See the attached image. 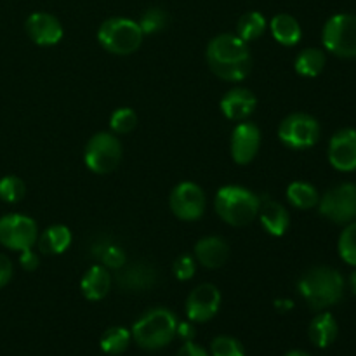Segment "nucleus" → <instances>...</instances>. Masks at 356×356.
Returning <instances> with one entry per match:
<instances>
[{"label": "nucleus", "mask_w": 356, "mask_h": 356, "mask_svg": "<svg viewBox=\"0 0 356 356\" xmlns=\"http://www.w3.org/2000/svg\"><path fill=\"white\" fill-rule=\"evenodd\" d=\"M205 56L212 73L228 82L247 79L252 70V58L247 42H243L238 35L222 33L214 37L209 42Z\"/></svg>", "instance_id": "f257e3e1"}, {"label": "nucleus", "mask_w": 356, "mask_h": 356, "mask_svg": "<svg viewBox=\"0 0 356 356\" xmlns=\"http://www.w3.org/2000/svg\"><path fill=\"white\" fill-rule=\"evenodd\" d=\"M298 289L309 308L318 312V309L330 308L341 301L344 294V278L334 268L316 266L302 275Z\"/></svg>", "instance_id": "f03ea898"}, {"label": "nucleus", "mask_w": 356, "mask_h": 356, "mask_svg": "<svg viewBox=\"0 0 356 356\" xmlns=\"http://www.w3.org/2000/svg\"><path fill=\"white\" fill-rule=\"evenodd\" d=\"M177 318L170 309L153 308L132 325V339L145 350H160L176 337Z\"/></svg>", "instance_id": "7ed1b4c3"}, {"label": "nucleus", "mask_w": 356, "mask_h": 356, "mask_svg": "<svg viewBox=\"0 0 356 356\" xmlns=\"http://www.w3.org/2000/svg\"><path fill=\"white\" fill-rule=\"evenodd\" d=\"M216 212L232 226H245L259 214L261 198L242 186H222L216 193Z\"/></svg>", "instance_id": "20e7f679"}, {"label": "nucleus", "mask_w": 356, "mask_h": 356, "mask_svg": "<svg viewBox=\"0 0 356 356\" xmlns=\"http://www.w3.org/2000/svg\"><path fill=\"white\" fill-rule=\"evenodd\" d=\"M141 26L129 17H110L97 30V40L104 51L117 56H129L143 44Z\"/></svg>", "instance_id": "39448f33"}, {"label": "nucleus", "mask_w": 356, "mask_h": 356, "mask_svg": "<svg viewBox=\"0 0 356 356\" xmlns=\"http://www.w3.org/2000/svg\"><path fill=\"white\" fill-rule=\"evenodd\" d=\"M83 160L90 172L108 174L118 167L122 160V143L117 136L97 132L89 139L83 152Z\"/></svg>", "instance_id": "423d86ee"}, {"label": "nucleus", "mask_w": 356, "mask_h": 356, "mask_svg": "<svg viewBox=\"0 0 356 356\" xmlns=\"http://www.w3.org/2000/svg\"><path fill=\"white\" fill-rule=\"evenodd\" d=\"M323 45L339 58H356V16L336 14L323 26Z\"/></svg>", "instance_id": "0eeeda50"}, {"label": "nucleus", "mask_w": 356, "mask_h": 356, "mask_svg": "<svg viewBox=\"0 0 356 356\" xmlns=\"http://www.w3.org/2000/svg\"><path fill=\"white\" fill-rule=\"evenodd\" d=\"M278 138L287 148L305 149L316 145L320 138V125L308 113H292L282 120Z\"/></svg>", "instance_id": "6e6552de"}, {"label": "nucleus", "mask_w": 356, "mask_h": 356, "mask_svg": "<svg viewBox=\"0 0 356 356\" xmlns=\"http://www.w3.org/2000/svg\"><path fill=\"white\" fill-rule=\"evenodd\" d=\"M320 214L337 225H350L356 219V184L343 183L327 191L318 202Z\"/></svg>", "instance_id": "1a4fd4ad"}, {"label": "nucleus", "mask_w": 356, "mask_h": 356, "mask_svg": "<svg viewBox=\"0 0 356 356\" xmlns=\"http://www.w3.org/2000/svg\"><path fill=\"white\" fill-rule=\"evenodd\" d=\"M37 222L23 214H7L0 218V243L10 250L31 249L37 243Z\"/></svg>", "instance_id": "9d476101"}, {"label": "nucleus", "mask_w": 356, "mask_h": 356, "mask_svg": "<svg viewBox=\"0 0 356 356\" xmlns=\"http://www.w3.org/2000/svg\"><path fill=\"white\" fill-rule=\"evenodd\" d=\"M170 209L183 221H197L205 212V193L198 184L184 181L170 193Z\"/></svg>", "instance_id": "9b49d317"}, {"label": "nucleus", "mask_w": 356, "mask_h": 356, "mask_svg": "<svg viewBox=\"0 0 356 356\" xmlns=\"http://www.w3.org/2000/svg\"><path fill=\"white\" fill-rule=\"evenodd\" d=\"M221 308V292L216 285L202 284L186 299V316L190 322L204 323L214 318Z\"/></svg>", "instance_id": "f8f14e48"}, {"label": "nucleus", "mask_w": 356, "mask_h": 356, "mask_svg": "<svg viewBox=\"0 0 356 356\" xmlns=\"http://www.w3.org/2000/svg\"><path fill=\"white\" fill-rule=\"evenodd\" d=\"M24 30H26L30 40L33 44L42 45V47L56 45L58 42H61L63 33H65L58 17L49 13L30 14L26 23H24Z\"/></svg>", "instance_id": "ddd939ff"}, {"label": "nucleus", "mask_w": 356, "mask_h": 356, "mask_svg": "<svg viewBox=\"0 0 356 356\" xmlns=\"http://www.w3.org/2000/svg\"><path fill=\"white\" fill-rule=\"evenodd\" d=\"M329 162L341 172L356 170V129L336 132L329 143Z\"/></svg>", "instance_id": "4468645a"}, {"label": "nucleus", "mask_w": 356, "mask_h": 356, "mask_svg": "<svg viewBox=\"0 0 356 356\" xmlns=\"http://www.w3.org/2000/svg\"><path fill=\"white\" fill-rule=\"evenodd\" d=\"M261 145V131L252 122H240L232 134V156L236 163L245 165L257 155Z\"/></svg>", "instance_id": "2eb2a0df"}, {"label": "nucleus", "mask_w": 356, "mask_h": 356, "mask_svg": "<svg viewBox=\"0 0 356 356\" xmlns=\"http://www.w3.org/2000/svg\"><path fill=\"white\" fill-rule=\"evenodd\" d=\"M159 273L155 266L148 263H134L129 266H122L115 273V282L125 292H143L149 291L156 285Z\"/></svg>", "instance_id": "dca6fc26"}, {"label": "nucleus", "mask_w": 356, "mask_h": 356, "mask_svg": "<svg viewBox=\"0 0 356 356\" xmlns=\"http://www.w3.org/2000/svg\"><path fill=\"white\" fill-rule=\"evenodd\" d=\"M221 111L226 118L233 122H243L254 113L257 106V99L252 90L236 87V89L228 90L221 99Z\"/></svg>", "instance_id": "f3484780"}, {"label": "nucleus", "mask_w": 356, "mask_h": 356, "mask_svg": "<svg viewBox=\"0 0 356 356\" xmlns=\"http://www.w3.org/2000/svg\"><path fill=\"white\" fill-rule=\"evenodd\" d=\"M261 198V207H259V218L261 225L264 226L268 233L271 236H282L285 235V232L289 229V225H291V216H289V211L278 202L271 200L268 195H263Z\"/></svg>", "instance_id": "a211bd4d"}, {"label": "nucleus", "mask_w": 356, "mask_h": 356, "mask_svg": "<svg viewBox=\"0 0 356 356\" xmlns=\"http://www.w3.org/2000/svg\"><path fill=\"white\" fill-rule=\"evenodd\" d=\"M195 257L205 268H221L229 257V245L221 236H204L195 245Z\"/></svg>", "instance_id": "6ab92c4d"}, {"label": "nucleus", "mask_w": 356, "mask_h": 356, "mask_svg": "<svg viewBox=\"0 0 356 356\" xmlns=\"http://www.w3.org/2000/svg\"><path fill=\"white\" fill-rule=\"evenodd\" d=\"M111 287V275L108 268L103 264H96V266L89 268L87 273L83 275L80 280V291H82L83 298L87 301H103L108 296Z\"/></svg>", "instance_id": "aec40b11"}, {"label": "nucleus", "mask_w": 356, "mask_h": 356, "mask_svg": "<svg viewBox=\"0 0 356 356\" xmlns=\"http://www.w3.org/2000/svg\"><path fill=\"white\" fill-rule=\"evenodd\" d=\"M38 249L45 256H59L72 245V232L63 225H54L45 229L37 238Z\"/></svg>", "instance_id": "412c9836"}, {"label": "nucleus", "mask_w": 356, "mask_h": 356, "mask_svg": "<svg viewBox=\"0 0 356 356\" xmlns=\"http://www.w3.org/2000/svg\"><path fill=\"white\" fill-rule=\"evenodd\" d=\"M270 30L275 40L282 45H287V47L299 44V40L302 37L301 24L291 14H277L270 21Z\"/></svg>", "instance_id": "4be33fe9"}, {"label": "nucleus", "mask_w": 356, "mask_h": 356, "mask_svg": "<svg viewBox=\"0 0 356 356\" xmlns=\"http://www.w3.org/2000/svg\"><path fill=\"white\" fill-rule=\"evenodd\" d=\"M339 327L330 313H320L309 323V339L316 348H329L336 341Z\"/></svg>", "instance_id": "5701e85b"}, {"label": "nucleus", "mask_w": 356, "mask_h": 356, "mask_svg": "<svg viewBox=\"0 0 356 356\" xmlns=\"http://www.w3.org/2000/svg\"><path fill=\"white\" fill-rule=\"evenodd\" d=\"M90 252H92V256L97 257V259L101 261V264H103L104 268H108V270H120L125 264V261H127V256H125V252L122 250V247H118L117 243H113L111 240H97L92 245V249H90Z\"/></svg>", "instance_id": "b1692460"}, {"label": "nucleus", "mask_w": 356, "mask_h": 356, "mask_svg": "<svg viewBox=\"0 0 356 356\" xmlns=\"http://www.w3.org/2000/svg\"><path fill=\"white\" fill-rule=\"evenodd\" d=\"M287 200L296 209L308 211V209H313L318 205L320 195L313 184L305 183V181H294L287 188Z\"/></svg>", "instance_id": "393cba45"}, {"label": "nucleus", "mask_w": 356, "mask_h": 356, "mask_svg": "<svg viewBox=\"0 0 356 356\" xmlns=\"http://www.w3.org/2000/svg\"><path fill=\"white\" fill-rule=\"evenodd\" d=\"M266 19L261 13L257 10H250V13H245L236 23V35L242 38L243 42H250L259 38L261 35L266 31Z\"/></svg>", "instance_id": "a878e982"}, {"label": "nucleus", "mask_w": 356, "mask_h": 356, "mask_svg": "<svg viewBox=\"0 0 356 356\" xmlns=\"http://www.w3.org/2000/svg\"><path fill=\"white\" fill-rule=\"evenodd\" d=\"M132 339L131 330H127L125 327H111L106 332L101 336V350L106 355L117 356L122 355L129 348Z\"/></svg>", "instance_id": "bb28decb"}, {"label": "nucleus", "mask_w": 356, "mask_h": 356, "mask_svg": "<svg viewBox=\"0 0 356 356\" xmlns=\"http://www.w3.org/2000/svg\"><path fill=\"white\" fill-rule=\"evenodd\" d=\"M296 72L301 76H318L325 66V54L320 49H305L296 59Z\"/></svg>", "instance_id": "cd10ccee"}, {"label": "nucleus", "mask_w": 356, "mask_h": 356, "mask_svg": "<svg viewBox=\"0 0 356 356\" xmlns=\"http://www.w3.org/2000/svg\"><path fill=\"white\" fill-rule=\"evenodd\" d=\"M136 125H138V115L131 108H118L111 113L110 127L115 134H129V132L134 131Z\"/></svg>", "instance_id": "c85d7f7f"}, {"label": "nucleus", "mask_w": 356, "mask_h": 356, "mask_svg": "<svg viewBox=\"0 0 356 356\" xmlns=\"http://www.w3.org/2000/svg\"><path fill=\"white\" fill-rule=\"evenodd\" d=\"M167 21H169V17H167L165 10L160 9V7H152V9L143 13L141 19H139V26H141L145 35H153L162 31L167 26Z\"/></svg>", "instance_id": "c756f323"}, {"label": "nucleus", "mask_w": 356, "mask_h": 356, "mask_svg": "<svg viewBox=\"0 0 356 356\" xmlns=\"http://www.w3.org/2000/svg\"><path fill=\"white\" fill-rule=\"evenodd\" d=\"M26 193V186L17 176H6L0 179V200L17 204Z\"/></svg>", "instance_id": "7c9ffc66"}, {"label": "nucleus", "mask_w": 356, "mask_h": 356, "mask_svg": "<svg viewBox=\"0 0 356 356\" xmlns=\"http://www.w3.org/2000/svg\"><path fill=\"white\" fill-rule=\"evenodd\" d=\"M339 256L344 263L356 266V221L350 222L339 236Z\"/></svg>", "instance_id": "2f4dec72"}, {"label": "nucleus", "mask_w": 356, "mask_h": 356, "mask_svg": "<svg viewBox=\"0 0 356 356\" xmlns=\"http://www.w3.org/2000/svg\"><path fill=\"white\" fill-rule=\"evenodd\" d=\"M212 356H245L242 343L235 337L219 336L211 343Z\"/></svg>", "instance_id": "473e14b6"}, {"label": "nucleus", "mask_w": 356, "mask_h": 356, "mask_svg": "<svg viewBox=\"0 0 356 356\" xmlns=\"http://www.w3.org/2000/svg\"><path fill=\"white\" fill-rule=\"evenodd\" d=\"M195 270H197V266H195V259L191 256H188V254H184V256L177 257V259L174 261L172 271L174 275H176L177 280L181 282L191 280L195 275Z\"/></svg>", "instance_id": "72a5a7b5"}, {"label": "nucleus", "mask_w": 356, "mask_h": 356, "mask_svg": "<svg viewBox=\"0 0 356 356\" xmlns=\"http://www.w3.org/2000/svg\"><path fill=\"white\" fill-rule=\"evenodd\" d=\"M19 264H21V268H23V270L35 271L38 268V264H40V261H38V256L33 252V250L26 249V250H21Z\"/></svg>", "instance_id": "f704fd0d"}, {"label": "nucleus", "mask_w": 356, "mask_h": 356, "mask_svg": "<svg viewBox=\"0 0 356 356\" xmlns=\"http://www.w3.org/2000/svg\"><path fill=\"white\" fill-rule=\"evenodd\" d=\"M13 278V263L7 256L0 254V289L6 287Z\"/></svg>", "instance_id": "c9c22d12"}, {"label": "nucleus", "mask_w": 356, "mask_h": 356, "mask_svg": "<svg viewBox=\"0 0 356 356\" xmlns=\"http://www.w3.org/2000/svg\"><path fill=\"white\" fill-rule=\"evenodd\" d=\"M176 356H211V355H209L202 346L195 344L193 341H188V343H184L183 346H181V350L177 351Z\"/></svg>", "instance_id": "e433bc0d"}, {"label": "nucleus", "mask_w": 356, "mask_h": 356, "mask_svg": "<svg viewBox=\"0 0 356 356\" xmlns=\"http://www.w3.org/2000/svg\"><path fill=\"white\" fill-rule=\"evenodd\" d=\"M176 336L179 337V339H183L184 343H188V341H193V337H195L193 323H191V322H177Z\"/></svg>", "instance_id": "4c0bfd02"}, {"label": "nucleus", "mask_w": 356, "mask_h": 356, "mask_svg": "<svg viewBox=\"0 0 356 356\" xmlns=\"http://www.w3.org/2000/svg\"><path fill=\"white\" fill-rule=\"evenodd\" d=\"M275 308L278 312H289V309L294 308V302L289 301V299H278V301H275Z\"/></svg>", "instance_id": "58836bf2"}, {"label": "nucleus", "mask_w": 356, "mask_h": 356, "mask_svg": "<svg viewBox=\"0 0 356 356\" xmlns=\"http://www.w3.org/2000/svg\"><path fill=\"white\" fill-rule=\"evenodd\" d=\"M285 356H312V355L305 353V351H301V350H294V351H289Z\"/></svg>", "instance_id": "ea45409f"}, {"label": "nucleus", "mask_w": 356, "mask_h": 356, "mask_svg": "<svg viewBox=\"0 0 356 356\" xmlns=\"http://www.w3.org/2000/svg\"><path fill=\"white\" fill-rule=\"evenodd\" d=\"M350 285H351V291H353L355 294H356V271H355V273H351V277H350Z\"/></svg>", "instance_id": "a19ab883"}]
</instances>
